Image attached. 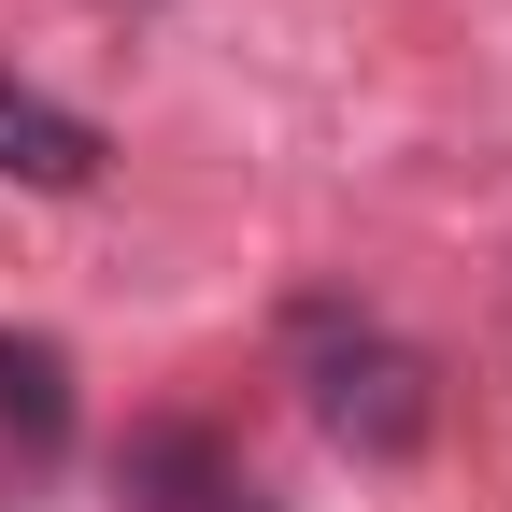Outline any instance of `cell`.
Listing matches in <instances>:
<instances>
[{"label": "cell", "instance_id": "cell-2", "mask_svg": "<svg viewBox=\"0 0 512 512\" xmlns=\"http://www.w3.org/2000/svg\"><path fill=\"white\" fill-rule=\"evenodd\" d=\"M100 128L72 114V100H43V86H15V72H0V185H43V200H86V185H100Z\"/></svg>", "mask_w": 512, "mask_h": 512}, {"label": "cell", "instance_id": "cell-4", "mask_svg": "<svg viewBox=\"0 0 512 512\" xmlns=\"http://www.w3.org/2000/svg\"><path fill=\"white\" fill-rule=\"evenodd\" d=\"M0 427L29 441V456L72 441V356H57L43 328H0Z\"/></svg>", "mask_w": 512, "mask_h": 512}, {"label": "cell", "instance_id": "cell-1", "mask_svg": "<svg viewBox=\"0 0 512 512\" xmlns=\"http://www.w3.org/2000/svg\"><path fill=\"white\" fill-rule=\"evenodd\" d=\"M299 399H313V427H328L342 456L399 470V456H427V427H441V370L413 342H384L370 313H328V299H313L299 313Z\"/></svg>", "mask_w": 512, "mask_h": 512}, {"label": "cell", "instance_id": "cell-5", "mask_svg": "<svg viewBox=\"0 0 512 512\" xmlns=\"http://www.w3.org/2000/svg\"><path fill=\"white\" fill-rule=\"evenodd\" d=\"M228 512H271V498H242V484H228Z\"/></svg>", "mask_w": 512, "mask_h": 512}, {"label": "cell", "instance_id": "cell-3", "mask_svg": "<svg viewBox=\"0 0 512 512\" xmlns=\"http://www.w3.org/2000/svg\"><path fill=\"white\" fill-rule=\"evenodd\" d=\"M114 498L128 512H228V456H214V427H128V456H114Z\"/></svg>", "mask_w": 512, "mask_h": 512}]
</instances>
